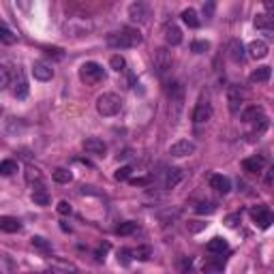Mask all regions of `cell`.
I'll return each mask as SVG.
<instances>
[{"instance_id": "1", "label": "cell", "mask_w": 274, "mask_h": 274, "mask_svg": "<svg viewBox=\"0 0 274 274\" xmlns=\"http://www.w3.org/2000/svg\"><path fill=\"white\" fill-rule=\"evenodd\" d=\"M141 41H144V37L137 28L133 26H125L123 30H118V33H111L107 37V45L109 47H116V49H129V47H137Z\"/></svg>"}, {"instance_id": "2", "label": "cell", "mask_w": 274, "mask_h": 274, "mask_svg": "<svg viewBox=\"0 0 274 274\" xmlns=\"http://www.w3.org/2000/svg\"><path fill=\"white\" fill-rule=\"evenodd\" d=\"M123 109V99L116 93H103L97 99V111L101 116H116Z\"/></svg>"}, {"instance_id": "3", "label": "cell", "mask_w": 274, "mask_h": 274, "mask_svg": "<svg viewBox=\"0 0 274 274\" xmlns=\"http://www.w3.org/2000/svg\"><path fill=\"white\" fill-rule=\"evenodd\" d=\"M242 120H245L247 125L255 127L253 133H257V135H261L263 131L268 129V116L263 114V109L257 107V105H251V107H247L245 111H242Z\"/></svg>"}, {"instance_id": "4", "label": "cell", "mask_w": 274, "mask_h": 274, "mask_svg": "<svg viewBox=\"0 0 274 274\" xmlns=\"http://www.w3.org/2000/svg\"><path fill=\"white\" fill-rule=\"evenodd\" d=\"M79 79L88 86H95V84L105 79V69L99 63H93V60H90V63H84L82 67H79Z\"/></svg>"}, {"instance_id": "5", "label": "cell", "mask_w": 274, "mask_h": 274, "mask_svg": "<svg viewBox=\"0 0 274 274\" xmlns=\"http://www.w3.org/2000/svg\"><path fill=\"white\" fill-rule=\"evenodd\" d=\"M93 30V22L88 17H71L65 22V33L67 37H84Z\"/></svg>"}, {"instance_id": "6", "label": "cell", "mask_w": 274, "mask_h": 274, "mask_svg": "<svg viewBox=\"0 0 274 274\" xmlns=\"http://www.w3.org/2000/svg\"><path fill=\"white\" fill-rule=\"evenodd\" d=\"M152 63H155V71L159 75H165L171 69V65H174V56H171V52L167 47H159L155 52V56H152Z\"/></svg>"}, {"instance_id": "7", "label": "cell", "mask_w": 274, "mask_h": 274, "mask_svg": "<svg viewBox=\"0 0 274 274\" xmlns=\"http://www.w3.org/2000/svg\"><path fill=\"white\" fill-rule=\"evenodd\" d=\"M210 118H212V103H210L208 95H201L195 109H193V123L204 125V123H208Z\"/></svg>"}, {"instance_id": "8", "label": "cell", "mask_w": 274, "mask_h": 274, "mask_svg": "<svg viewBox=\"0 0 274 274\" xmlns=\"http://www.w3.org/2000/svg\"><path fill=\"white\" fill-rule=\"evenodd\" d=\"M251 217H253V221H255V225L259 227V229H268L270 225H272V212L266 208V206H257V208H253L251 210Z\"/></svg>"}, {"instance_id": "9", "label": "cell", "mask_w": 274, "mask_h": 274, "mask_svg": "<svg viewBox=\"0 0 274 274\" xmlns=\"http://www.w3.org/2000/svg\"><path fill=\"white\" fill-rule=\"evenodd\" d=\"M227 103H229L231 114H238L242 103H245V93H242L240 86H229V90H227Z\"/></svg>"}, {"instance_id": "10", "label": "cell", "mask_w": 274, "mask_h": 274, "mask_svg": "<svg viewBox=\"0 0 274 274\" xmlns=\"http://www.w3.org/2000/svg\"><path fill=\"white\" fill-rule=\"evenodd\" d=\"M82 146L88 155H95V157H105V152H107V144L101 137H88V139H84Z\"/></svg>"}, {"instance_id": "11", "label": "cell", "mask_w": 274, "mask_h": 274, "mask_svg": "<svg viewBox=\"0 0 274 274\" xmlns=\"http://www.w3.org/2000/svg\"><path fill=\"white\" fill-rule=\"evenodd\" d=\"M129 17L133 19V22H137V24H144V22H148V17H150V7L146 3H133L129 7Z\"/></svg>"}, {"instance_id": "12", "label": "cell", "mask_w": 274, "mask_h": 274, "mask_svg": "<svg viewBox=\"0 0 274 274\" xmlns=\"http://www.w3.org/2000/svg\"><path fill=\"white\" fill-rule=\"evenodd\" d=\"M33 75L39 82H49V79L54 77V69H52V65H47L45 60H37L33 65Z\"/></svg>"}, {"instance_id": "13", "label": "cell", "mask_w": 274, "mask_h": 274, "mask_svg": "<svg viewBox=\"0 0 274 274\" xmlns=\"http://www.w3.org/2000/svg\"><path fill=\"white\" fill-rule=\"evenodd\" d=\"M195 152V144L193 141H189V139H180V141H176V144H171L169 146V155L171 157H189V155H193Z\"/></svg>"}, {"instance_id": "14", "label": "cell", "mask_w": 274, "mask_h": 274, "mask_svg": "<svg viewBox=\"0 0 274 274\" xmlns=\"http://www.w3.org/2000/svg\"><path fill=\"white\" fill-rule=\"evenodd\" d=\"M28 79L24 75V71H17L15 79H13V97L15 99H26L28 97Z\"/></svg>"}, {"instance_id": "15", "label": "cell", "mask_w": 274, "mask_h": 274, "mask_svg": "<svg viewBox=\"0 0 274 274\" xmlns=\"http://www.w3.org/2000/svg\"><path fill=\"white\" fill-rule=\"evenodd\" d=\"M242 167H245V171H249V174H259V171H263V167H266V157L253 155V157L242 161Z\"/></svg>"}, {"instance_id": "16", "label": "cell", "mask_w": 274, "mask_h": 274, "mask_svg": "<svg viewBox=\"0 0 274 274\" xmlns=\"http://www.w3.org/2000/svg\"><path fill=\"white\" fill-rule=\"evenodd\" d=\"M163 33H165V41H167V45H180V43H182V30H180L174 22L165 24Z\"/></svg>"}, {"instance_id": "17", "label": "cell", "mask_w": 274, "mask_h": 274, "mask_svg": "<svg viewBox=\"0 0 274 274\" xmlns=\"http://www.w3.org/2000/svg\"><path fill=\"white\" fill-rule=\"evenodd\" d=\"M210 189H215V191H219V193H229L231 191V180L227 178V176H223V174H215L210 178Z\"/></svg>"}, {"instance_id": "18", "label": "cell", "mask_w": 274, "mask_h": 274, "mask_svg": "<svg viewBox=\"0 0 274 274\" xmlns=\"http://www.w3.org/2000/svg\"><path fill=\"white\" fill-rule=\"evenodd\" d=\"M227 56L233 60V63H242L245 60V45H242L238 39H231L227 45Z\"/></svg>"}, {"instance_id": "19", "label": "cell", "mask_w": 274, "mask_h": 274, "mask_svg": "<svg viewBox=\"0 0 274 274\" xmlns=\"http://www.w3.org/2000/svg\"><path fill=\"white\" fill-rule=\"evenodd\" d=\"M206 249H208V253H212V255H223V253L229 249V245H227V240H225V238L217 236V238H212V240L208 242Z\"/></svg>"}, {"instance_id": "20", "label": "cell", "mask_w": 274, "mask_h": 274, "mask_svg": "<svg viewBox=\"0 0 274 274\" xmlns=\"http://www.w3.org/2000/svg\"><path fill=\"white\" fill-rule=\"evenodd\" d=\"M180 180H182V169H178V167H169L167 171H165V189H176L178 185H180Z\"/></svg>"}, {"instance_id": "21", "label": "cell", "mask_w": 274, "mask_h": 274, "mask_svg": "<svg viewBox=\"0 0 274 274\" xmlns=\"http://www.w3.org/2000/svg\"><path fill=\"white\" fill-rule=\"evenodd\" d=\"M52 268L58 270V272H63V274H77V266L73 261H67V259H60V257H56L52 261Z\"/></svg>"}, {"instance_id": "22", "label": "cell", "mask_w": 274, "mask_h": 274, "mask_svg": "<svg viewBox=\"0 0 274 274\" xmlns=\"http://www.w3.org/2000/svg\"><path fill=\"white\" fill-rule=\"evenodd\" d=\"M249 56L251 58H266L268 56V45L263 41H251L249 43Z\"/></svg>"}, {"instance_id": "23", "label": "cell", "mask_w": 274, "mask_h": 274, "mask_svg": "<svg viewBox=\"0 0 274 274\" xmlns=\"http://www.w3.org/2000/svg\"><path fill=\"white\" fill-rule=\"evenodd\" d=\"M0 229L7 233H15L22 229V223H19L15 217H0Z\"/></svg>"}, {"instance_id": "24", "label": "cell", "mask_w": 274, "mask_h": 274, "mask_svg": "<svg viewBox=\"0 0 274 274\" xmlns=\"http://www.w3.org/2000/svg\"><path fill=\"white\" fill-rule=\"evenodd\" d=\"M270 77H272V69L270 67H259V69L253 71L249 79L253 84H263V82H268Z\"/></svg>"}, {"instance_id": "25", "label": "cell", "mask_w": 274, "mask_h": 274, "mask_svg": "<svg viewBox=\"0 0 274 274\" xmlns=\"http://www.w3.org/2000/svg\"><path fill=\"white\" fill-rule=\"evenodd\" d=\"M272 24H274V17L270 13H259L255 15V28L263 30V33H272Z\"/></svg>"}, {"instance_id": "26", "label": "cell", "mask_w": 274, "mask_h": 274, "mask_svg": "<svg viewBox=\"0 0 274 274\" xmlns=\"http://www.w3.org/2000/svg\"><path fill=\"white\" fill-rule=\"evenodd\" d=\"M225 257L223 255H219V257H212V259H208L206 261V266H204V272H208V274H217V272H221L223 268H225Z\"/></svg>"}, {"instance_id": "27", "label": "cell", "mask_w": 274, "mask_h": 274, "mask_svg": "<svg viewBox=\"0 0 274 274\" xmlns=\"http://www.w3.org/2000/svg\"><path fill=\"white\" fill-rule=\"evenodd\" d=\"M30 245H33V249H37L39 253H43V255H52V245H49L43 236H35L30 240Z\"/></svg>"}, {"instance_id": "28", "label": "cell", "mask_w": 274, "mask_h": 274, "mask_svg": "<svg viewBox=\"0 0 274 274\" xmlns=\"http://www.w3.org/2000/svg\"><path fill=\"white\" fill-rule=\"evenodd\" d=\"M182 22H185L189 28H199V17H197V11L195 9H185V11H182Z\"/></svg>"}, {"instance_id": "29", "label": "cell", "mask_w": 274, "mask_h": 274, "mask_svg": "<svg viewBox=\"0 0 274 274\" xmlns=\"http://www.w3.org/2000/svg\"><path fill=\"white\" fill-rule=\"evenodd\" d=\"M33 201H35L37 206H49V193H47L41 185H39V187L33 191Z\"/></svg>"}, {"instance_id": "30", "label": "cell", "mask_w": 274, "mask_h": 274, "mask_svg": "<svg viewBox=\"0 0 274 274\" xmlns=\"http://www.w3.org/2000/svg\"><path fill=\"white\" fill-rule=\"evenodd\" d=\"M0 43H7V45H11L15 43V35H13V30L9 28L3 19H0Z\"/></svg>"}, {"instance_id": "31", "label": "cell", "mask_w": 274, "mask_h": 274, "mask_svg": "<svg viewBox=\"0 0 274 274\" xmlns=\"http://www.w3.org/2000/svg\"><path fill=\"white\" fill-rule=\"evenodd\" d=\"M54 180L58 185H69V182L73 180V174H71V169H67V167H58L54 171Z\"/></svg>"}, {"instance_id": "32", "label": "cell", "mask_w": 274, "mask_h": 274, "mask_svg": "<svg viewBox=\"0 0 274 274\" xmlns=\"http://www.w3.org/2000/svg\"><path fill=\"white\" fill-rule=\"evenodd\" d=\"M15 270H17V266L11 257L0 255V274H15Z\"/></svg>"}, {"instance_id": "33", "label": "cell", "mask_w": 274, "mask_h": 274, "mask_svg": "<svg viewBox=\"0 0 274 274\" xmlns=\"http://www.w3.org/2000/svg\"><path fill=\"white\" fill-rule=\"evenodd\" d=\"M17 171V163L13 159H5V161H0V174L3 176H13Z\"/></svg>"}, {"instance_id": "34", "label": "cell", "mask_w": 274, "mask_h": 274, "mask_svg": "<svg viewBox=\"0 0 274 274\" xmlns=\"http://www.w3.org/2000/svg\"><path fill=\"white\" fill-rule=\"evenodd\" d=\"M135 229H137V223L127 221V223H120V225L116 227V233L118 236H129V233H133Z\"/></svg>"}, {"instance_id": "35", "label": "cell", "mask_w": 274, "mask_h": 274, "mask_svg": "<svg viewBox=\"0 0 274 274\" xmlns=\"http://www.w3.org/2000/svg\"><path fill=\"white\" fill-rule=\"evenodd\" d=\"M9 86H11V73L5 65H0V90H7Z\"/></svg>"}, {"instance_id": "36", "label": "cell", "mask_w": 274, "mask_h": 274, "mask_svg": "<svg viewBox=\"0 0 274 274\" xmlns=\"http://www.w3.org/2000/svg\"><path fill=\"white\" fill-rule=\"evenodd\" d=\"M26 180H28V182H39V185H41L43 176H41V171H39L37 167L28 165V167H26Z\"/></svg>"}, {"instance_id": "37", "label": "cell", "mask_w": 274, "mask_h": 274, "mask_svg": "<svg viewBox=\"0 0 274 274\" xmlns=\"http://www.w3.org/2000/svg\"><path fill=\"white\" fill-rule=\"evenodd\" d=\"M109 67L120 73V71H125V67H127V60H125L123 56H120V54H116V56H111V60H109Z\"/></svg>"}, {"instance_id": "38", "label": "cell", "mask_w": 274, "mask_h": 274, "mask_svg": "<svg viewBox=\"0 0 274 274\" xmlns=\"http://www.w3.org/2000/svg\"><path fill=\"white\" fill-rule=\"evenodd\" d=\"M118 261L123 263V266H129V263L133 261V251L131 249H120L118 251Z\"/></svg>"}, {"instance_id": "39", "label": "cell", "mask_w": 274, "mask_h": 274, "mask_svg": "<svg viewBox=\"0 0 274 274\" xmlns=\"http://www.w3.org/2000/svg\"><path fill=\"white\" fill-rule=\"evenodd\" d=\"M215 210H217V206L210 204V201H201V204L195 206V212H199V215H212Z\"/></svg>"}, {"instance_id": "40", "label": "cell", "mask_w": 274, "mask_h": 274, "mask_svg": "<svg viewBox=\"0 0 274 274\" xmlns=\"http://www.w3.org/2000/svg\"><path fill=\"white\" fill-rule=\"evenodd\" d=\"M133 257L139 259V261H148L150 259V247H137L133 251Z\"/></svg>"}, {"instance_id": "41", "label": "cell", "mask_w": 274, "mask_h": 274, "mask_svg": "<svg viewBox=\"0 0 274 274\" xmlns=\"http://www.w3.org/2000/svg\"><path fill=\"white\" fill-rule=\"evenodd\" d=\"M131 171H133V167H131V165H125V167H120L118 171H116V174H114V178L120 182V180H129L131 178Z\"/></svg>"}, {"instance_id": "42", "label": "cell", "mask_w": 274, "mask_h": 274, "mask_svg": "<svg viewBox=\"0 0 274 274\" xmlns=\"http://www.w3.org/2000/svg\"><path fill=\"white\" fill-rule=\"evenodd\" d=\"M191 49L195 54H204V52H208V49H210V43L208 41H193L191 43Z\"/></svg>"}, {"instance_id": "43", "label": "cell", "mask_w": 274, "mask_h": 274, "mask_svg": "<svg viewBox=\"0 0 274 274\" xmlns=\"http://www.w3.org/2000/svg\"><path fill=\"white\" fill-rule=\"evenodd\" d=\"M180 274H195V270H193V261L189 257L180 259Z\"/></svg>"}, {"instance_id": "44", "label": "cell", "mask_w": 274, "mask_h": 274, "mask_svg": "<svg viewBox=\"0 0 274 274\" xmlns=\"http://www.w3.org/2000/svg\"><path fill=\"white\" fill-rule=\"evenodd\" d=\"M56 210L60 212V215H71V204H69V201H58V206H56Z\"/></svg>"}, {"instance_id": "45", "label": "cell", "mask_w": 274, "mask_h": 274, "mask_svg": "<svg viewBox=\"0 0 274 274\" xmlns=\"http://www.w3.org/2000/svg\"><path fill=\"white\" fill-rule=\"evenodd\" d=\"M238 223H240V215H229V217L225 219V225L231 227V229H233V227H238Z\"/></svg>"}, {"instance_id": "46", "label": "cell", "mask_w": 274, "mask_h": 274, "mask_svg": "<svg viewBox=\"0 0 274 274\" xmlns=\"http://www.w3.org/2000/svg\"><path fill=\"white\" fill-rule=\"evenodd\" d=\"M107 251H109V245H107V242H105V245H101V247L97 249V261H103Z\"/></svg>"}, {"instance_id": "47", "label": "cell", "mask_w": 274, "mask_h": 274, "mask_svg": "<svg viewBox=\"0 0 274 274\" xmlns=\"http://www.w3.org/2000/svg\"><path fill=\"white\" fill-rule=\"evenodd\" d=\"M215 3H208V5H204V15H206V19H210L212 15H215Z\"/></svg>"}, {"instance_id": "48", "label": "cell", "mask_w": 274, "mask_h": 274, "mask_svg": "<svg viewBox=\"0 0 274 274\" xmlns=\"http://www.w3.org/2000/svg\"><path fill=\"white\" fill-rule=\"evenodd\" d=\"M150 182V178L146 176V178H135V180H131V185H135V187H141V185H148Z\"/></svg>"}, {"instance_id": "49", "label": "cell", "mask_w": 274, "mask_h": 274, "mask_svg": "<svg viewBox=\"0 0 274 274\" xmlns=\"http://www.w3.org/2000/svg\"><path fill=\"white\" fill-rule=\"evenodd\" d=\"M26 274H52V270H37V272H26Z\"/></svg>"}, {"instance_id": "50", "label": "cell", "mask_w": 274, "mask_h": 274, "mask_svg": "<svg viewBox=\"0 0 274 274\" xmlns=\"http://www.w3.org/2000/svg\"><path fill=\"white\" fill-rule=\"evenodd\" d=\"M204 274H208V272H204Z\"/></svg>"}]
</instances>
